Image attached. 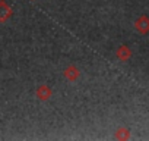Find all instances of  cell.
<instances>
[{"label": "cell", "instance_id": "1", "mask_svg": "<svg viewBox=\"0 0 149 141\" xmlns=\"http://www.w3.org/2000/svg\"><path fill=\"white\" fill-rule=\"evenodd\" d=\"M134 28L137 32L140 34H148L149 32V18L146 15H140L136 21H134Z\"/></svg>", "mask_w": 149, "mask_h": 141}, {"label": "cell", "instance_id": "2", "mask_svg": "<svg viewBox=\"0 0 149 141\" xmlns=\"http://www.w3.org/2000/svg\"><path fill=\"white\" fill-rule=\"evenodd\" d=\"M63 77H64L67 81L74 82V81H78V78L81 77V70L74 66V65H70V66H67V68L63 70Z\"/></svg>", "mask_w": 149, "mask_h": 141}, {"label": "cell", "instance_id": "3", "mask_svg": "<svg viewBox=\"0 0 149 141\" xmlns=\"http://www.w3.org/2000/svg\"><path fill=\"white\" fill-rule=\"evenodd\" d=\"M12 15H13L12 8L5 2V0H2V2H0V24L8 22L12 18Z\"/></svg>", "mask_w": 149, "mask_h": 141}, {"label": "cell", "instance_id": "4", "mask_svg": "<svg viewBox=\"0 0 149 141\" xmlns=\"http://www.w3.org/2000/svg\"><path fill=\"white\" fill-rule=\"evenodd\" d=\"M35 96H37L38 100H41V102H47V100L51 99V96H53V90H51L47 84H42V85H40V87L37 88Z\"/></svg>", "mask_w": 149, "mask_h": 141}, {"label": "cell", "instance_id": "5", "mask_svg": "<svg viewBox=\"0 0 149 141\" xmlns=\"http://www.w3.org/2000/svg\"><path fill=\"white\" fill-rule=\"evenodd\" d=\"M116 57L120 60V62H127V60H130L132 59V50H130V47H127V46H120L117 50H116Z\"/></svg>", "mask_w": 149, "mask_h": 141}, {"label": "cell", "instance_id": "6", "mask_svg": "<svg viewBox=\"0 0 149 141\" xmlns=\"http://www.w3.org/2000/svg\"><path fill=\"white\" fill-rule=\"evenodd\" d=\"M117 140H121V141H124V140H129L130 138V131L127 129V128H118L117 131H116V135H114Z\"/></svg>", "mask_w": 149, "mask_h": 141}, {"label": "cell", "instance_id": "7", "mask_svg": "<svg viewBox=\"0 0 149 141\" xmlns=\"http://www.w3.org/2000/svg\"><path fill=\"white\" fill-rule=\"evenodd\" d=\"M31 2H35V0H31Z\"/></svg>", "mask_w": 149, "mask_h": 141}]
</instances>
